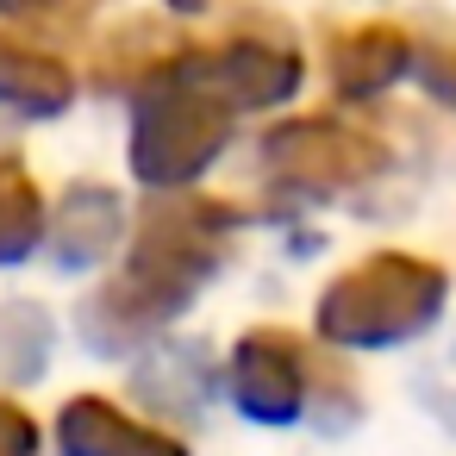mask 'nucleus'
I'll use <instances>...</instances> for the list:
<instances>
[{
    "instance_id": "obj_3",
    "label": "nucleus",
    "mask_w": 456,
    "mask_h": 456,
    "mask_svg": "<svg viewBox=\"0 0 456 456\" xmlns=\"http://www.w3.org/2000/svg\"><path fill=\"white\" fill-rule=\"evenodd\" d=\"M331 375V362H319L294 331H244L232 350V400L244 419L256 425H294L313 400L319 412V381Z\"/></svg>"
},
{
    "instance_id": "obj_4",
    "label": "nucleus",
    "mask_w": 456,
    "mask_h": 456,
    "mask_svg": "<svg viewBox=\"0 0 456 456\" xmlns=\"http://www.w3.org/2000/svg\"><path fill=\"white\" fill-rule=\"evenodd\" d=\"M57 456H188V444L132 419L107 394H76L57 412Z\"/></svg>"
},
{
    "instance_id": "obj_2",
    "label": "nucleus",
    "mask_w": 456,
    "mask_h": 456,
    "mask_svg": "<svg viewBox=\"0 0 456 456\" xmlns=\"http://www.w3.org/2000/svg\"><path fill=\"white\" fill-rule=\"evenodd\" d=\"M444 269L419 256H369L319 294V331L344 350H387L419 338L444 313Z\"/></svg>"
},
{
    "instance_id": "obj_5",
    "label": "nucleus",
    "mask_w": 456,
    "mask_h": 456,
    "mask_svg": "<svg viewBox=\"0 0 456 456\" xmlns=\"http://www.w3.org/2000/svg\"><path fill=\"white\" fill-rule=\"evenodd\" d=\"M113 232H119V207L107 194H76L69 213H63V225H57V263L63 269L101 263L107 244H113Z\"/></svg>"
},
{
    "instance_id": "obj_6",
    "label": "nucleus",
    "mask_w": 456,
    "mask_h": 456,
    "mask_svg": "<svg viewBox=\"0 0 456 456\" xmlns=\"http://www.w3.org/2000/svg\"><path fill=\"white\" fill-rule=\"evenodd\" d=\"M51 356V319L38 306H0V375H45Z\"/></svg>"
},
{
    "instance_id": "obj_8",
    "label": "nucleus",
    "mask_w": 456,
    "mask_h": 456,
    "mask_svg": "<svg viewBox=\"0 0 456 456\" xmlns=\"http://www.w3.org/2000/svg\"><path fill=\"white\" fill-rule=\"evenodd\" d=\"M0 456H38V425L13 400H0Z\"/></svg>"
},
{
    "instance_id": "obj_1",
    "label": "nucleus",
    "mask_w": 456,
    "mask_h": 456,
    "mask_svg": "<svg viewBox=\"0 0 456 456\" xmlns=\"http://www.w3.org/2000/svg\"><path fill=\"white\" fill-rule=\"evenodd\" d=\"M213 275V250L200 244V232L188 225V213H163L132 269L119 281H107L88 306H82V338L94 356H132L144 338H157Z\"/></svg>"
},
{
    "instance_id": "obj_7",
    "label": "nucleus",
    "mask_w": 456,
    "mask_h": 456,
    "mask_svg": "<svg viewBox=\"0 0 456 456\" xmlns=\"http://www.w3.org/2000/svg\"><path fill=\"white\" fill-rule=\"evenodd\" d=\"M38 244V194L26 175L0 169V263H20Z\"/></svg>"
}]
</instances>
